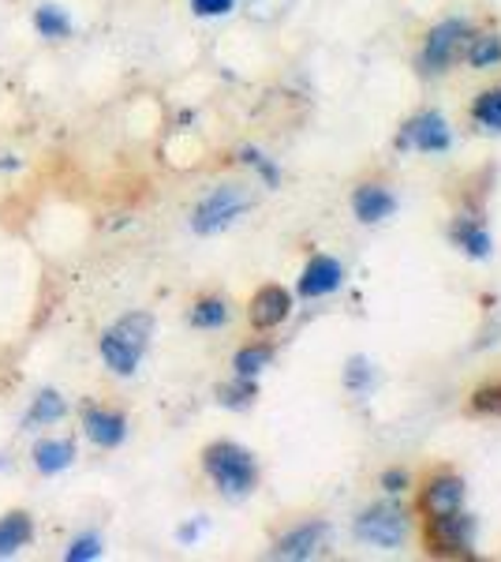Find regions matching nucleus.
Returning <instances> with one entry per match:
<instances>
[{
	"instance_id": "2",
	"label": "nucleus",
	"mask_w": 501,
	"mask_h": 562,
	"mask_svg": "<svg viewBox=\"0 0 501 562\" xmlns=\"http://www.w3.org/2000/svg\"><path fill=\"white\" fill-rule=\"evenodd\" d=\"M203 469L217 484V492H225L229 498L251 495L254 484H259V461H254L251 450L236 447V442H209L203 450Z\"/></svg>"
},
{
	"instance_id": "30",
	"label": "nucleus",
	"mask_w": 501,
	"mask_h": 562,
	"mask_svg": "<svg viewBox=\"0 0 501 562\" xmlns=\"http://www.w3.org/2000/svg\"><path fill=\"white\" fill-rule=\"evenodd\" d=\"M206 529V521H195V525H184V529H180V543H195L198 540V532Z\"/></svg>"
},
{
	"instance_id": "10",
	"label": "nucleus",
	"mask_w": 501,
	"mask_h": 562,
	"mask_svg": "<svg viewBox=\"0 0 501 562\" xmlns=\"http://www.w3.org/2000/svg\"><path fill=\"white\" fill-rule=\"evenodd\" d=\"M326 537H330V525H326V521H304V525L288 529L285 537L277 540L273 555H277V559H315L318 551L326 548Z\"/></svg>"
},
{
	"instance_id": "26",
	"label": "nucleus",
	"mask_w": 501,
	"mask_h": 562,
	"mask_svg": "<svg viewBox=\"0 0 501 562\" xmlns=\"http://www.w3.org/2000/svg\"><path fill=\"white\" fill-rule=\"evenodd\" d=\"M243 161H248V166H254V169H259V177L266 180L270 188H277V184H281V169L273 166V161H270V158H266V154H262V150L248 147V150H243Z\"/></svg>"
},
{
	"instance_id": "5",
	"label": "nucleus",
	"mask_w": 501,
	"mask_h": 562,
	"mask_svg": "<svg viewBox=\"0 0 501 562\" xmlns=\"http://www.w3.org/2000/svg\"><path fill=\"white\" fill-rule=\"evenodd\" d=\"M352 529H355V540L375 543V548H382V551H394V548H400V540H405L408 521L397 506L378 503V506H371V510H363Z\"/></svg>"
},
{
	"instance_id": "23",
	"label": "nucleus",
	"mask_w": 501,
	"mask_h": 562,
	"mask_svg": "<svg viewBox=\"0 0 501 562\" xmlns=\"http://www.w3.org/2000/svg\"><path fill=\"white\" fill-rule=\"evenodd\" d=\"M34 26H38L42 38H68V34H71L68 12H60V8H53V4L38 8V15H34Z\"/></svg>"
},
{
	"instance_id": "28",
	"label": "nucleus",
	"mask_w": 501,
	"mask_h": 562,
	"mask_svg": "<svg viewBox=\"0 0 501 562\" xmlns=\"http://www.w3.org/2000/svg\"><path fill=\"white\" fill-rule=\"evenodd\" d=\"M191 8H195V15H203V20H214V15H229L236 8V0H191Z\"/></svg>"
},
{
	"instance_id": "20",
	"label": "nucleus",
	"mask_w": 501,
	"mask_h": 562,
	"mask_svg": "<svg viewBox=\"0 0 501 562\" xmlns=\"http://www.w3.org/2000/svg\"><path fill=\"white\" fill-rule=\"evenodd\" d=\"M270 360H273V346H266V341H254V346H243L240 352H236L232 368H236V375L254 379L262 368H270Z\"/></svg>"
},
{
	"instance_id": "18",
	"label": "nucleus",
	"mask_w": 501,
	"mask_h": 562,
	"mask_svg": "<svg viewBox=\"0 0 501 562\" xmlns=\"http://www.w3.org/2000/svg\"><path fill=\"white\" fill-rule=\"evenodd\" d=\"M471 121L479 124L482 132L501 135V87H490L471 102Z\"/></svg>"
},
{
	"instance_id": "9",
	"label": "nucleus",
	"mask_w": 501,
	"mask_h": 562,
	"mask_svg": "<svg viewBox=\"0 0 501 562\" xmlns=\"http://www.w3.org/2000/svg\"><path fill=\"white\" fill-rule=\"evenodd\" d=\"M344 285V262L333 256H311V262L299 274V296L304 301H318V296H330Z\"/></svg>"
},
{
	"instance_id": "24",
	"label": "nucleus",
	"mask_w": 501,
	"mask_h": 562,
	"mask_svg": "<svg viewBox=\"0 0 501 562\" xmlns=\"http://www.w3.org/2000/svg\"><path fill=\"white\" fill-rule=\"evenodd\" d=\"M64 409H68V405H64V397L57 394V390H45L38 402H34V409L26 413V424H57L64 416Z\"/></svg>"
},
{
	"instance_id": "19",
	"label": "nucleus",
	"mask_w": 501,
	"mask_h": 562,
	"mask_svg": "<svg viewBox=\"0 0 501 562\" xmlns=\"http://www.w3.org/2000/svg\"><path fill=\"white\" fill-rule=\"evenodd\" d=\"M225 323H229V301H221V296H203L191 307V326H198V330H217Z\"/></svg>"
},
{
	"instance_id": "16",
	"label": "nucleus",
	"mask_w": 501,
	"mask_h": 562,
	"mask_svg": "<svg viewBox=\"0 0 501 562\" xmlns=\"http://www.w3.org/2000/svg\"><path fill=\"white\" fill-rule=\"evenodd\" d=\"M71 461H76V447H71L68 439H49V442H38L34 447V465H38V473L45 476H57L60 469H68Z\"/></svg>"
},
{
	"instance_id": "27",
	"label": "nucleus",
	"mask_w": 501,
	"mask_h": 562,
	"mask_svg": "<svg viewBox=\"0 0 501 562\" xmlns=\"http://www.w3.org/2000/svg\"><path fill=\"white\" fill-rule=\"evenodd\" d=\"M102 555V537H79L71 543L68 551V562H87V559H98Z\"/></svg>"
},
{
	"instance_id": "6",
	"label": "nucleus",
	"mask_w": 501,
	"mask_h": 562,
	"mask_svg": "<svg viewBox=\"0 0 501 562\" xmlns=\"http://www.w3.org/2000/svg\"><path fill=\"white\" fill-rule=\"evenodd\" d=\"M449 147H453V132H449V121H445L439 109H426V113L412 116L397 135V150L445 154Z\"/></svg>"
},
{
	"instance_id": "21",
	"label": "nucleus",
	"mask_w": 501,
	"mask_h": 562,
	"mask_svg": "<svg viewBox=\"0 0 501 562\" xmlns=\"http://www.w3.org/2000/svg\"><path fill=\"white\" fill-rule=\"evenodd\" d=\"M254 394H259V386H254V379L236 375V383H229V386L217 390V402H221L225 409H251V405H254Z\"/></svg>"
},
{
	"instance_id": "12",
	"label": "nucleus",
	"mask_w": 501,
	"mask_h": 562,
	"mask_svg": "<svg viewBox=\"0 0 501 562\" xmlns=\"http://www.w3.org/2000/svg\"><path fill=\"white\" fill-rule=\"evenodd\" d=\"M352 214L363 225H382L386 217L397 214V195L386 184H360L352 192Z\"/></svg>"
},
{
	"instance_id": "7",
	"label": "nucleus",
	"mask_w": 501,
	"mask_h": 562,
	"mask_svg": "<svg viewBox=\"0 0 501 562\" xmlns=\"http://www.w3.org/2000/svg\"><path fill=\"white\" fill-rule=\"evenodd\" d=\"M468 34H471L468 20H442L439 26H431V34H426V42H423V57H419L423 71L439 76V71L449 68L457 49L468 42Z\"/></svg>"
},
{
	"instance_id": "3",
	"label": "nucleus",
	"mask_w": 501,
	"mask_h": 562,
	"mask_svg": "<svg viewBox=\"0 0 501 562\" xmlns=\"http://www.w3.org/2000/svg\"><path fill=\"white\" fill-rule=\"evenodd\" d=\"M476 532L479 525L468 510H445V514H426L423 525V543L431 555H445V559H460L476 551Z\"/></svg>"
},
{
	"instance_id": "11",
	"label": "nucleus",
	"mask_w": 501,
	"mask_h": 562,
	"mask_svg": "<svg viewBox=\"0 0 501 562\" xmlns=\"http://www.w3.org/2000/svg\"><path fill=\"white\" fill-rule=\"evenodd\" d=\"M293 315V293L281 285H262L259 293L251 296V323L259 330H273Z\"/></svg>"
},
{
	"instance_id": "15",
	"label": "nucleus",
	"mask_w": 501,
	"mask_h": 562,
	"mask_svg": "<svg viewBox=\"0 0 501 562\" xmlns=\"http://www.w3.org/2000/svg\"><path fill=\"white\" fill-rule=\"evenodd\" d=\"M464 60L471 68H498L501 65V34H468L464 42Z\"/></svg>"
},
{
	"instance_id": "13",
	"label": "nucleus",
	"mask_w": 501,
	"mask_h": 562,
	"mask_svg": "<svg viewBox=\"0 0 501 562\" xmlns=\"http://www.w3.org/2000/svg\"><path fill=\"white\" fill-rule=\"evenodd\" d=\"M449 240L471 259H490V251H494V237H490V229L482 225V217H476V214H457V217H453Z\"/></svg>"
},
{
	"instance_id": "25",
	"label": "nucleus",
	"mask_w": 501,
	"mask_h": 562,
	"mask_svg": "<svg viewBox=\"0 0 501 562\" xmlns=\"http://www.w3.org/2000/svg\"><path fill=\"white\" fill-rule=\"evenodd\" d=\"M471 413L479 416H501V383H487L471 394Z\"/></svg>"
},
{
	"instance_id": "8",
	"label": "nucleus",
	"mask_w": 501,
	"mask_h": 562,
	"mask_svg": "<svg viewBox=\"0 0 501 562\" xmlns=\"http://www.w3.org/2000/svg\"><path fill=\"white\" fill-rule=\"evenodd\" d=\"M464 495H468L464 480H460L457 473H449V469H442V473L426 476L423 495H419V506H423V514L460 510V506H464Z\"/></svg>"
},
{
	"instance_id": "14",
	"label": "nucleus",
	"mask_w": 501,
	"mask_h": 562,
	"mask_svg": "<svg viewBox=\"0 0 501 562\" xmlns=\"http://www.w3.org/2000/svg\"><path fill=\"white\" fill-rule=\"evenodd\" d=\"M83 428L90 435V442H98V447H105V450L121 447L127 439V420L113 409H87Z\"/></svg>"
},
{
	"instance_id": "22",
	"label": "nucleus",
	"mask_w": 501,
	"mask_h": 562,
	"mask_svg": "<svg viewBox=\"0 0 501 562\" xmlns=\"http://www.w3.org/2000/svg\"><path fill=\"white\" fill-rule=\"evenodd\" d=\"M344 386H349L355 397H367L371 386H375V364H371L367 357H352L349 368H344Z\"/></svg>"
},
{
	"instance_id": "17",
	"label": "nucleus",
	"mask_w": 501,
	"mask_h": 562,
	"mask_svg": "<svg viewBox=\"0 0 501 562\" xmlns=\"http://www.w3.org/2000/svg\"><path fill=\"white\" fill-rule=\"evenodd\" d=\"M31 537H34V525L26 514L15 510V514H8V518H0V559L15 555V551H20Z\"/></svg>"
},
{
	"instance_id": "4",
	"label": "nucleus",
	"mask_w": 501,
	"mask_h": 562,
	"mask_svg": "<svg viewBox=\"0 0 501 562\" xmlns=\"http://www.w3.org/2000/svg\"><path fill=\"white\" fill-rule=\"evenodd\" d=\"M248 206H251V199L240 184H221L195 206V214H191V229H195L198 237H214V233L229 229V225L248 211Z\"/></svg>"
},
{
	"instance_id": "29",
	"label": "nucleus",
	"mask_w": 501,
	"mask_h": 562,
	"mask_svg": "<svg viewBox=\"0 0 501 562\" xmlns=\"http://www.w3.org/2000/svg\"><path fill=\"white\" fill-rule=\"evenodd\" d=\"M408 484H412V480H408L405 469H386V473H382V487H386L389 495L408 492Z\"/></svg>"
},
{
	"instance_id": "1",
	"label": "nucleus",
	"mask_w": 501,
	"mask_h": 562,
	"mask_svg": "<svg viewBox=\"0 0 501 562\" xmlns=\"http://www.w3.org/2000/svg\"><path fill=\"white\" fill-rule=\"evenodd\" d=\"M153 319L150 312H127L102 334V360L116 375H135L150 349Z\"/></svg>"
}]
</instances>
